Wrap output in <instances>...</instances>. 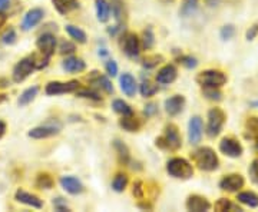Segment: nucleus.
<instances>
[{
  "mask_svg": "<svg viewBox=\"0 0 258 212\" xmlns=\"http://www.w3.org/2000/svg\"><path fill=\"white\" fill-rule=\"evenodd\" d=\"M192 159L201 171H207V172H212L220 166V159L217 154L208 147L198 148L197 151H194Z\"/></svg>",
  "mask_w": 258,
  "mask_h": 212,
  "instance_id": "obj_1",
  "label": "nucleus"
},
{
  "mask_svg": "<svg viewBox=\"0 0 258 212\" xmlns=\"http://www.w3.org/2000/svg\"><path fill=\"white\" fill-rule=\"evenodd\" d=\"M166 172L175 179H189L194 175V168L184 158H172L166 162Z\"/></svg>",
  "mask_w": 258,
  "mask_h": 212,
  "instance_id": "obj_2",
  "label": "nucleus"
},
{
  "mask_svg": "<svg viewBox=\"0 0 258 212\" xmlns=\"http://www.w3.org/2000/svg\"><path fill=\"white\" fill-rule=\"evenodd\" d=\"M155 145L161 149H168V151H176L182 147V139H181V135H179L175 125H172V123L166 125L164 135L157 138Z\"/></svg>",
  "mask_w": 258,
  "mask_h": 212,
  "instance_id": "obj_3",
  "label": "nucleus"
},
{
  "mask_svg": "<svg viewBox=\"0 0 258 212\" xmlns=\"http://www.w3.org/2000/svg\"><path fill=\"white\" fill-rule=\"evenodd\" d=\"M195 81L198 85H201L203 88H221L222 85L227 82V76L220 72V70H204L201 74L197 75Z\"/></svg>",
  "mask_w": 258,
  "mask_h": 212,
  "instance_id": "obj_4",
  "label": "nucleus"
},
{
  "mask_svg": "<svg viewBox=\"0 0 258 212\" xmlns=\"http://www.w3.org/2000/svg\"><path fill=\"white\" fill-rule=\"evenodd\" d=\"M225 123V113L220 108H214L208 112V123H207V133L210 138H215L221 133L222 126Z\"/></svg>",
  "mask_w": 258,
  "mask_h": 212,
  "instance_id": "obj_5",
  "label": "nucleus"
},
{
  "mask_svg": "<svg viewBox=\"0 0 258 212\" xmlns=\"http://www.w3.org/2000/svg\"><path fill=\"white\" fill-rule=\"evenodd\" d=\"M35 59L33 56H28V57H23L20 62H18V65L13 67V74H12V78H13V82L20 83L23 82L29 75L32 74L35 70Z\"/></svg>",
  "mask_w": 258,
  "mask_h": 212,
  "instance_id": "obj_6",
  "label": "nucleus"
},
{
  "mask_svg": "<svg viewBox=\"0 0 258 212\" xmlns=\"http://www.w3.org/2000/svg\"><path fill=\"white\" fill-rule=\"evenodd\" d=\"M81 83L78 81H69V82H49L45 88V92L49 96L55 95H63V93L76 92L79 89Z\"/></svg>",
  "mask_w": 258,
  "mask_h": 212,
  "instance_id": "obj_7",
  "label": "nucleus"
},
{
  "mask_svg": "<svg viewBox=\"0 0 258 212\" xmlns=\"http://www.w3.org/2000/svg\"><path fill=\"white\" fill-rule=\"evenodd\" d=\"M36 46L42 55H45L46 57L50 59V56L55 53L56 49L55 35H52V33H43V35H40L39 39L36 40Z\"/></svg>",
  "mask_w": 258,
  "mask_h": 212,
  "instance_id": "obj_8",
  "label": "nucleus"
},
{
  "mask_svg": "<svg viewBox=\"0 0 258 212\" xmlns=\"http://www.w3.org/2000/svg\"><path fill=\"white\" fill-rule=\"evenodd\" d=\"M204 123L200 116H192L188 123V139L191 145H198L203 138Z\"/></svg>",
  "mask_w": 258,
  "mask_h": 212,
  "instance_id": "obj_9",
  "label": "nucleus"
},
{
  "mask_svg": "<svg viewBox=\"0 0 258 212\" xmlns=\"http://www.w3.org/2000/svg\"><path fill=\"white\" fill-rule=\"evenodd\" d=\"M220 151L224 155L230 158H240L244 152L242 145L237 139L234 138H224L220 142Z\"/></svg>",
  "mask_w": 258,
  "mask_h": 212,
  "instance_id": "obj_10",
  "label": "nucleus"
},
{
  "mask_svg": "<svg viewBox=\"0 0 258 212\" xmlns=\"http://www.w3.org/2000/svg\"><path fill=\"white\" fill-rule=\"evenodd\" d=\"M59 182H60L62 188H63L68 194L79 195V194H82L83 191H85V186H83L82 182H81L76 176H72V175L60 176Z\"/></svg>",
  "mask_w": 258,
  "mask_h": 212,
  "instance_id": "obj_11",
  "label": "nucleus"
},
{
  "mask_svg": "<svg viewBox=\"0 0 258 212\" xmlns=\"http://www.w3.org/2000/svg\"><path fill=\"white\" fill-rule=\"evenodd\" d=\"M244 186V178L240 174H231V175L224 176L220 182V188L222 191L228 192H237Z\"/></svg>",
  "mask_w": 258,
  "mask_h": 212,
  "instance_id": "obj_12",
  "label": "nucleus"
},
{
  "mask_svg": "<svg viewBox=\"0 0 258 212\" xmlns=\"http://www.w3.org/2000/svg\"><path fill=\"white\" fill-rule=\"evenodd\" d=\"M211 208V203L201 195H189L186 199V209L192 212H205Z\"/></svg>",
  "mask_w": 258,
  "mask_h": 212,
  "instance_id": "obj_13",
  "label": "nucleus"
},
{
  "mask_svg": "<svg viewBox=\"0 0 258 212\" xmlns=\"http://www.w3.org/2000/svg\"><path fill=\"white\" fill-rule=\"evenodd\" d=\"M45 16V12L39 8H35V9H30L25 15L23 18V22H22V29L23 30H30L32 28H35L36 25H39L42 22V19Z\"/></svg>",
  "mask_w": 258,
  "mask_h": 212,
  "instance_id": "obj_14",
  "label": "nucleus"
},
{
  "mask_svg": "<svg viewBox=\"0 0 258 212\" xmlns=\"http://www.w3.org/2000/svg\"><path fill=\"white\" fill-rule=\"evenodd\" d=\"M185 106V98L182 95H174L165 101V112L169 116L179 115Z\"/></svg>",
  "mask_w": 258,
  "mask_h": 212,
  "instance_id": "obj_15",
  "label": "nucleus"
},
{
  "mask_svg": "<svg viewBox=\"0 0 258 212\" xmlns=\"http://www.w3.org/2000/svg\"><path fill=\"white\" fill-rule=\"evenodd\" d=\"M139 43L138 36L135 33H126L123 36V52L129 57H137L139 55Z\"/></svg>",
  "mask_w": 258,
  "mask_h": 212,
  "instance_id": "obj_16",
  "label": "nucleus"
},
{
  "mask_svg": "<svg viewBox=\"0 0 258 212\" xmlns=\"http://www.w3.org/2000/svg\"><path fill=\"white\" fill-rule=\"evenodd\" d=\"M15 198H16L18 202L25 203V205L32 206V208H36V209H40L43 206V202H42V199L39 196L33 194H29V192L23 191V189H18L16 194H15Z\"/></svg>",
  "mask_w": 258,
  "mask_h": 212,
  "instance_id": "obj_17",
  "label": "nucleus"
},
{
  "mask_svg": "<svg viewBox=\"0 0 258 212\" xmlns=\"http://www.w3.org/2000/svg\"><path fill=\"white\" fill-rule=\"evenodd\" d=\"M176 76H178V70H176L175 66L165 65L164 67H161V69L158 70L155 79H157V82L161 83V85H169V83H172L175 81Z\"/></svg>",
  "mask_w": 258,
  "mask_h": 212,
  "instance_id": "obj_18",
  "label": "nucleus"
},
{
  "mask_svg": "<svg viewBox=\"0 0 258 212\" xmlns=\"http://www.w3.org/2000/svg\"><path fill=\"white\" fill-rule=\"evenodd\" d=\"M119 85H120L122 92L125 93L126 96H129V98L135 96L137 89H138V85H137V81H135V78H134L132 75L131 74L122 75V76L119 78Z\"/></svg>",
  "mask_w": 258,
  "mask_h": 212,
  "instance_id": "obj_19",
  "label": "nucleus"
},
{
  "mask_svg": "<svg viewBox=\"0 0 258 212\" xmlns=\"http://www.w3.org/2000/svg\"><path fill=\"white\" fill-rule=\"evenodd\" d=\"M59 133V128L57 126H52V125H42V126H36L33 129L29 130V136L33 139H45L49 136H53Z\"/></svg>",
  "mask_w": 258,
  "mask_h": 212,
  "instance_id": "obj_20",
  "label": "nucleus"
},
{
  "mask_svg": "<svg viewBox=\"0 0 258 212\" xmlns=\"http://www.w3.org/2000/svg\"><path fill=\"white\" fill-rule=\"evenodd\" d=\"M62 67L69 74H78V72H83L86 69V63L83 62V59H81V57L68 56L62 62Z\"/></svg>",
  "mask_w": 258,
  "mask_h": 212,
  "instance_id": "obj_21",
  "label": "nucleus"
},
{
  "mask_svg": "<svg viewBox=\"0 0 258 212\" xmlns=\"http://www.w3.org/2000/svg\"><path fill=\"white\" fill-rule=\"evenodd\" d=\"M96 6V16L102 23H106L111 18V5L108 0H95Z\"/></svg>",
  "mask_w": 258,
  "mask_h": 212,
  "instance_id": "obj_22",
  "label": "nucleus"
},
{
  "mask_svg": "<svg viewBox=\"0 0 258 212\" xmlns=\"http://www.w3.org/2000/svg\"><path fill=\"white\" fill-rule=\"evenodd\" d=\"M52 3L60 15H68L74 10L79 9L78 0H52Z\"/></svg>",
  "mask_w": 258,
  "mask_h": 212,
  "instance_id": "obj_23",
  "label": "nucleus"
},
{
  "mask_svg": "<svg viewBox=\"0 0 258 212\" xmlns=\"http://www.w3.org/2000/svg\"><path fill=\"white\" fill-rule=\"evenodd\" d=\"M92 78H89V82L92 85H96L98 88H101L102 91H105L106 93H113V85L109 81L108 76H103V75H99L98 72H93Z\"/></svg>",
  "mask_w": 258,
  "mask_h": 212,
  "instance_id": "obj_24",
  "label": "nucleus"
},
{
  "mask_svg": "<svg viewBox=\"0 0 258 212\" xmlns=\"http://www.w3.org/2000/svg\"><path fill=\"white\" fill-rule=\"evenodd\" d=\"M119 126L126 132H138L139 128H141V122L132 113L128 116H122V119L119 120Z\"/></svg>",
  "mask_w": 258,
  "mask_h": 212,
  "instance_id": "obj_25",
  "label": "nucleus"
},
{
  "mask_svg": "<svg viewBox=\"0 0 258 212\" xmlns=\"http://www.w3.org/2000/svg\"><path fill=\"white\" fill-rule=\"evenodd\" d=\"M113 148H115V151H116V154H118V158H119V161L122 164H129V161H131V155H129V149L128 147L119 140V139H115L113 140Z\"/></svg>",
  "mask_w": 258,
  "mask_h": 212,
  "instance_id": "obj_26",
  "label": "nucleus"
},
{
  "mask_svg": "<svg viewBox=\"0 0 258 212\" xmlns=\"http://www.w3.org/2000/svg\"><path fill=\"white\" fill-rule=\"evenodd\" d=\"M111 12L113 15L115 20L118 23H123V19H125V6H123V2L122 0H111Z\"/></svg>",
  "mask_w": 258,
  "mask_h": 212,
  "instance_id": "obj_27",
  "label": "nucleus"
},
{
  "mask_svg": "<svg viewBox=\"0 0 258 212\" xmlns=\"http://www.w3.org/2000/svg\"><path fill=\"white\" fill-rule=\"evenodd\" d=\"M37 92H39V88H37V86L28 88L25 92L20 95V98H19V106H26L29 103H32V102L35 101V98L37 96Z\"/></svg>",
  "mask_w": 258,
  "mask_h": 212,
  "instance_id": "obj_28",
  "label": "nucleus"
},
{
  "mask_svg": "<svg viewBox=\"0 0 258 212\" xmlns=\"http://www.w3.org/2000/svg\"><path fill=\"white\" fill-rule=\"evenodd\" d=\"M238 202L247 205L249 208H255L258 206V195L251 192V191H245V192H240L237 196Z\"/></svg>",
  "mask_w": 258,
  "mask_h": 212,
  "instance_id": "obj_29",
  "label": "nucleus"
},
{
  "mask_svg": "<svg viewBox=\"0 0 258 212\" xmlns=\"http://www.w3.org/2000/svg\"><path fill=\"white\" fill-rule=\"evenodd\" d=\"M66 32H68V35L74 39L75 42H78V43H86V33L83 32L82 29L78 28V26H74V25H66Z\"/></svg>",
  "mask_w": 258,
  "mask_h": 212,
  "instance_id": "obj_30",
  "label": "nucleus"
},
{
  "mask_svg": "<svg viewBox=\"0 0 258 212\" xmlns=\"http://www.w3.org/2000/svg\"><path fill=\"white\" fill-rule=\"evenodd\" d=\"M197 9H198V0H184L181 5V9H179V15L182 18H188Z\"/></svg>",
  "mask_w": 258,
  "mask_h": 212,
  "instance_id": "obj_31",
  "label": "nucleus"
},
{
  "mask_svg": "<svg viewBox=\"0 0 258 212\" xmlns=\"http://www.w3.org/2000/svg\"><path fill=\"white\" fill-rule=\"evenodd\" d=\"M112 108H113V111L116 112V113H119V115H122V116H128V115L134 113L132 108L129 106L126 102L122 101V99H115V101L112 102Z\"/></svg>",
  "mask_w": 258,
  "mask_h": 212,
  "instance_id": "obj_32",
  "label": "nucleus"
},
{
  "mask_svg": "<svg viewBox=\"0 0 258 212\" xmlns=\"http://www.w3.org/2000/svg\"><path fill=\"white\" fill-rule=\"evenodd\" d=\"M128 182V176L125 175V174H116L115 178H113V181H112V189L115 192H123Z\"/></svg>",
  "mask_w": 258,
  "mask_h": 212,
  "instance_id": "obj_33",
  "label": "nucleus"
},
{
  "mask_svg": "<svg viewBox=\"0 0 258 212\" xmlns=\"http://www.w3.org/2000/svg\"><path fill=\"white\" fill-rule=\"evenodd\" d=\"M158 91H159L158 85H154V83L151 82H142V85L139 86V92H141V95H142L144 98H151V96H154Z\"/></svg>",
  "mask_w": 258,
  "mask_h": 212,
  "instance_id": "obj_34",
  "label": "nucleus"
},
{
  "mask_svg": "<svg viewBox=\"0 0 258 212\" xmlns=\"http://www.w3.org/2000/svg\"><path fill=\"white\" fill-rule=\"evenodd\" d=\"M215 209L217 211H231V209H234V211H242L240 206H235L234 203H231L227 198H221V199H218L217 203H215Z\"/></svg>",
  "mask_w": 258,
  "mask_h": 212,
  "instance_id": "obj_35",
  "label": "nucleus"
},
{
  "mask_svg": "<svg viewBox=\"0 0 258 212\" xmlns=\"http://www.w3.org/2000/svg\"><path fill=\"white\" fill-rule=\"evenodd\" d=\"M36 186L40 189H50L53 186V179L47 174H39L36 179Z\"/></svg>",
  "mask_w": 258,
  "mask_h": 212,
  "instance_id": "obj_36",
  "label": "nucleus"
},
{
  "mask_svg": "<svg viewBox=\"0 0 258 212\" xmlns=\"http://www.w3.org/2000/svg\"><path fill=\"white\" fill-rule=\"evenodd\" d=\"M162 60H164V57L161 55L147 56V57L142 60V66H144L145 69H152V67H155V66L159 65Z\"/></svg>",
  "mask_w": 258,
  "mask_h": 212,
  "instance_id": "obj_37",
  "label": "nucleus"
},
{
  "mask_svg": "<svg viewBox=\"0 0 258 212\" xmlns=\"http://www.w3.org/2000/svg\"><path fill=\"white\" fill-rule=\"evenodd\" d=\"M203 95L210 101H221L222 96V93L218 91V88H208V86L203 88Z\"/></svg>",
  "mask_w": 258,
  "mask_h": 212,
  "instance_id": "obj_38",
  "label": "nucleus"
},
{
  "mask_svg": "<svg viewBox=\"0 0 258 212\" xmlns=\"http://www.w3.org/2000/svg\"><path fill=\"white\" fill-rule=\"evenodd\" d=\"M154 43H155V36L152 33V29L148 28L144 32V35H142V46L145 47V49H151V47L154 46Z\"/></svg>",
  "mask_w": 258,
  "mask_h": 212,
  "instance_id": "obj_39",
  "label": "nucleus"
},
{
  "mask_svg": "<svg viewBox=\"0 0 258 212\" xmlns=\"http://www.w3.org/2000/svg\"><path fill=\"white\" fill-rule=\"evenodd\" d=\"M76 96H79V98H85V99H91V101H96V102L102 101V98L98 95V93L93 92V91H89V89H78V91H76Z\"/></svg>",
  "mask_w": 258,
  "mask_h": 212,
  "instance_id": "obj_40",
  "label": "nucleus"
},
{
  "mask_svg": "<svg viewBox=\"0 0 258 212\" xmlns=\"http://www.w3.org/2000/svg\"><path fill=\"white\" fill-rule=\"evenodd\" d=\"M178 62L182 66H185L186 69H195L198 65V60L194 57V56H179L178 57Z\"/></svg>",
  "mask_w": 258,
  "mask_h": 212,
  "instance_id": "obj_41",
  "label": "nucleus"
},
{
  "mask_svg": "<svg viewBox=\"0 0 258 212\" xmlns=\"http://www.w3.org/2000/svg\"><path fill=\"white\" fill-rule=\"evenodd\" d=\"M75 50H76V46L69 40H62L59 45V53L60 55H72Z\"/></svg>",
  "mask_w": 258,
  "mask_h": 212,
  "instance_id": "obj_42",
  "label": "nucleus"
},
{
  "mask_svg": "<svg viewBox=\"0 0 258 212\" xmlns=\"http://www.w3.org/2000/svg\"><path fill=\"white\" fill-rule=\"evenodd\" d=\"M245 126H247V130H248L252 136H257L258 138V118L257 116H252V118H249V119L247 120V123H245Z\"/></svg>",
  "mask_w": 258,
  "mask_h": 212,
  "instance_id": "obj_43",
  "label": "nucleus"
},
{
  "mask_svg": "<svg viewBox=\"0 0 258 212\" xmlns=\"http://www.w3.org/2000/svg\"><path fill=\"white\" fill-rule=\"evenodd\" d=\"M2 42H3L5 45H13V43L16 42V32H15V29L6 30L5 35L2 36Z\"/></svg>",
  "mask_w": 258,
  "mask_h": 212,
  "instance_id": "obj_44",
  "label": "nucleus"
},
{
  "mask_svg": "<svg viewBox=\"0 0 258 212\" xmlns=\"http://www.w3.org/2000/svg\"><path fill=\"white\" fill-rule=\"evenodd\" d=\"M248 174H249V178H251V181H252L254 184L258 185V159L252 161V164L249 165Z\"/></svg>",
  "mask_w": 258,
  "mask_h": 212,
  "instance_id": "obj_45",
  "label": "nucleus"
},
{
  "mask_svg": "<svg viewBox=\"0 0 258 212\" xmlns=\"http://www.w3.org/2000/svg\"><path fill=\"white\" fill-rule=\"evenodd\" d=\"M105 69H106V74H108V76H111V78H115V76L118 75V65H116V62H115V60H112V59L105 63Z\"/></svg>",
  "mask_w": 258,
  "mask_h": 212,
  "instance_id": "obj_46",
  "label": "nucleus"
},
{
  "mask_svg": "<svg viewBox=\"0 0 258 212\" xmlns=\"http://www.w3.org/2000/svg\"><path fill=\"white\" fill-rule=\"evenodd\" d=\"M53 206H55V209L57 212H69L71 211V209L68 208L66 201H64L63 198H56V199H53Z\"/></svg>",
  "mask_w": 258,
  "mask_h": 212,
  "instance_id": "obj_47",
  "label": "nucleus"
},
{
  "mask_svg": "<svg viewBox=\"0 0 258 212\" xmlns=\"http://www.w3.org/2000/svg\"><path fill=\"white\" fill-rule=\"evenodd\" d=\"M234 33H235V29L232 25H227V26H224L221 29V37L222 40H228L231 37L234 36Z\"/></svg>",
  "mask_w": 258,
  "mask_h": 212,
  "instance_id": "obj_48",
  "label": "nucleus"
},
{
  "mask_svg": "<svg viewBox=\"0 0 258 212\" xmlns=\"http://www.w3.org/2000/svg\"><path fill=\"white\" fill-rule=\"evenodd\" d=\"M158 112V105L155 102H149L145 105V109H144V113H145V116H154L155 113Z\"/></svg>",
  "mask_w": 258,
  "mask_h": 212,
  "instance_id": "obj_49",
  "label": "nucleus"
},
{
  "mask_svg": "<svg viewBox=\"0 0 258 212\" xmlns=\"http://www.w3.org/2000/svg\"><path fill=\"white\" fill-rule=\"evenodd\" d=\"M134 195H135V198H138V199H142L144 198V188H142V182L138 181V182H135L134 184Z\"/></svg>",
  "mask_w": 258,
  "mask_h": 212,
  "instance_id": "obj_50",
  "label": "nucleus"
},
{
  "mask_svg": "<svg viewBox=\"0 0 258 212\" xmlns=\"http://www.w3.org/2000/svg\"><path fill=\"white\" fill-rule=\"evenodd\" d=\"M257 33H258V23L257 25H254V26L247 32V40H252L254 37L257 36Z\"/></svg>",
  "mask_w": 258,
  "mask_h": 212,
  "instance_id": "obj_51",
  "label": "nucleus"
},
{
  "mask_svg": "<svg viewBox=\"0 0 258 212\" xmlns=\"http://www.w3.org/2000/svg\"><path fill=\"white\" fill-rule=\"evenodd\" d=\"M6 19H8V16H6V13L3 12V10H0V28L6 23Z\"/></svg>",
  "mask_w": 258,
  "mask_h": 212,
  "instance_id": "obj_52",
  "label": "nucleus"
},
{
  "mask_svg": "<svg viewBox=\"0 0 258 212\" xmlns=\"http://www.w3.org/2000/svg\"><path fill=\"white\" fill-rule=\"evenodd\" d=\"M10 5V0H0V10H5Z\"/></svg>",
  "mask_w": 258,
  "mask_h": 212,
  "instance_id": "obj_53",
  "label": "nucleus"
},
{
  "mask_svg": "<svg viewBox=\"0 0 258 212\" xmlns=\"http://www.w3.org/2000/svg\"><path fill=\"white\" fill-rule=\"evenodd\" d=\"M5 132H6V123L3 120H0V138L5 135Z\"/></svg>",
  "mask_w": 258,
  "mask_h": 212,
  "instance_id": "obj_54",
  "label": "nucleus"
},
{
  "mask_svg": "<svg viewBox=\"0 0 258 212\" xmlns=\"http://www.w3.org/2000/svg\"><path fill=\"white\" fill-rule=\"evenodd\" d=\"M138 208H141V209H152V206L149 203H138Z\"/></svg>",
  "mask_w": 258,
  "mask_h": 212,
  "instance_id": "obj_55",
  "label": "nucleus"
},
{
  "mask_svg": "<svg viewBox=\"0 0 258 212\" xmlns=\"http://www.w3.org/2000/svg\"><path fill=\"white\" fill-rule=\"evenodd\" d=\"M8 99V95H5V93H0V103H3V102Z\"/></svg>",
  "mask_w": 258,
  "mask_h": 212,
  "instance_id": "obj_56",
  "label": "nucleus"
},
{
  "mask_svg": "<svg viewBox=\"0 0 258 212\" xmlns=\"http://www.w3.org/2000/svg\"><path fill=\"white\" fill-rule=\"evenodd\" d=\"M106 55H108V50H106V49H101V50H99V56L103 57V56H106Z\"/></svg>",
  "mask_w": 258,
  "mask_h": 212,
  "instance_id": "obj_57",
  "label": "nucleus"
},
{
  "mask_svg": "<svg viewBox=\"0 0 258 212\" xmlns=\"http://www.w3.org/2000/svg\"><path fill=\"white\" fill-rule=\"evenodd\" d=\"M162 2H165V3H169V2H174V0H162Z\"/></svg>",
  "mask_w": 258,
  "mask_h": 212,
  "instance_id": "obj_58",
  "label": "nucleus"
},
{
  "mask_svg": "<svg viewBox=\"0 0 258 212\" xmlns=\"http://www.w3.org/2000/svg\"><path fill=\"white\" fill-rule=\"evenodd\" d=\"M255 148H257V151H258V138H257V144H255Z\"/></svg>",
  "mask_w": 258,
  "mask_h": 212,
  "instance_id": "obj_59",
  "label": "nucleus"
}]
</instances>
